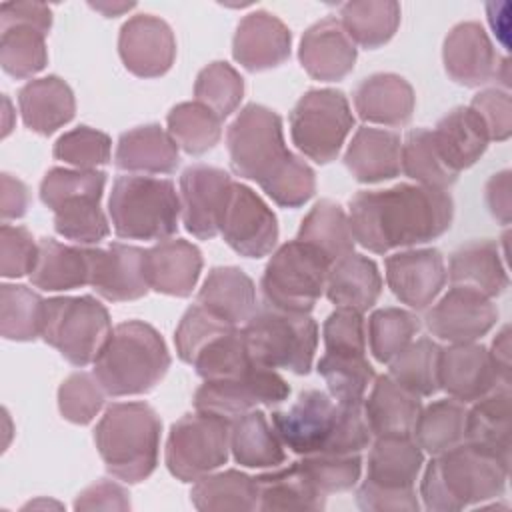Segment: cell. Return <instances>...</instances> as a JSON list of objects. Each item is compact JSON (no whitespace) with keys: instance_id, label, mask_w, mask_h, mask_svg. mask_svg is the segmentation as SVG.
Returning <instances> with one entry per match:
<instances>
[{"instance_id":"obj_34","label":"cell","mask_w":512,"mask_h":512,"mask_svg":"<svg viewBox=\"0 0 512 512\" xmlns=\"http://www.w3.org/2000/svg\"><path fill=\"white\" fill-rule=\"evenodd\" d=\"M198 304L234 326L246 324L258 310L254 282L236 266L212 268L198 292Z\"/></svg>"},{"instance_id":"obj_52","label":"cell","mask_w":512,"mask_h":512,"mask_svg":"<svg viewBox=\"0 0 512 512\" xmlns=\"http://www.w3.org/2000/svg\"><path fill=\"white\" fill-rule=\"evenodd\" d=\"M194 98L220 118H226L244 98V78L228 62L216 60L198 72Z\"/></svg>"},{"instance_id":"obj_43","label":"cell","mask_w":512,"mask_h":512,"mask_svg":"<svg viewBox=\"0 0 512 512\" xmlns=\"http://www.w3.org/2000/svg\"><path fill=\"white\" fill-rule=\"evenodd\" d=\"M298 240L316 248L332 262L354 252V236L344 208L332 200L316 202L304 216Z\"/></svg>"},{"instance_id":"obj_29","label":"cell","mask_w":512,"mask_h":512,"mask_svg":"<svg viewBox=\"0 0 512 512\" xmlns=\"http://www.w3.org/2000/svg\"><path fill=\"white\" fill-rule=\"evenodd\" d=\"M402 142L392 130L362 126L346 148L344 164L354 180L376 184L392 180L402 170Z\"/></svg>"},{"instance_id":"obj_56","label":"cell","mask_w":512,"mask_h":512,"mask_svg":"<svg viewBox=\"0 0 512 512\" xmlns=\"http://www.w3.org/2000/svg\"><path fill=\"white\" fill-rule=\"evenodd\" d=\"M40 246L24 226L2 224L0 228V274L4 278L30 276L36 268Z\"/></svg>"},{"instance_id":"obj_15","label":"cell","mask_w":512,"mask_h":512,"mask_svg":"<svg viewBox=\"0 0 512 512\" xmlns=\"http://www.w3.org/2000/svg\"><path fill=\"white\" fill-rule=\"evenodd\" d=\"M230 454V420L196 410L172 424L164 462L180 482H196L226 464Z\"/></svg>"},{"instance_id":"obj_31","label":"cell","mask_w":512,"mask_h":512,"mask_svg":"<svg viewBox=\"0 0 512 512\" xmlns=\"http://www.w3.org/2000/svg\"><path fill=\"white\" fill-rule=\"evenodd\" d=\"M180 164L178 144L158 124H146L120 134L114 166L124 172L172 174Z\"/></svg>"},{"instance_id":"obj_57","label":"cell","mask_w":512,"mask_h":512,"mask_svg":"<svg viewBox=\"0 0 512 512\" xmlns=\"http://www.w3.org/2000/svg\"><path fill=\"white\" fill-rule=\"evenodd\" d=\"M324 348L332 354H366V324L362 312L336 308L322 326Z\"/></svg>"},{"instance_id":"obj_23","label":"cell","mask_w":512,"mask_h":512,"mask_svg":"<svg viewBox=\"0 0 512 512\" xmlns=\"http://www.w3.org/2000/svg\"><path fill=\"white\" fill-rule=\"evenodd\" d=\"M438 384L450 398L466 404L508 382L500 378L488 348L476 342H464L442 348Z\"/></svg>"},{"instance_id":"obj_14","label":"cell","mask_w":512,"mask_h":512,"mask_svg":"<svg viewBox=\"0 0 512 512\" xmlns=\"http://www.w3.org/2000/svg\"><path fill=\"white\" fill-rule=\"evenodd\" d=\"M354 126L344 92L334 88L308 90L290 112V136L294 146L316 164L336 160Z\"/></svg>"},{"instance_id":"obj_58","label":"cell","mask_w":512,"mask_h":512,"mask_svg":"<svg viewBox=\"0 0 512 512\" xmlns=\"http://www.w3.org/2000/svg\"><path fill=\"white\" fill-rule=\"evenodd\" d=\"M470 108L478 114L482 120L488 138L494 142H504L512 134V106H510V94L500 88H488L478 92Z\"/></svg>"},{"instance_id":"obj_3","label":"cell","mask_w":512,"mask_h":512,"mask_svg":"<svg viewBox=\"0 0 512 512\" xmlns=\"http://www.w3.org/2000/svg\"><path fill=\"white\" fill-rule=\"evenodd\" d=\"M272 428L294 454H360L372 444L364 404H340L322 390H304L288 410L272 412Z\"/></svg>"},{"instance_id":"obj_7","label":"cell","mask_w":512,"mask_h":512,"mask_svg":"<svg viewBox=\"0 0 512 512\" xmlns=\"http://www.w3.org/2000/svg\"><path fill=\"white\" fill-rule=\"evenodd\" d=\"M106 172L52 168L40 182V200L54 214V230L82 246L98 244L110 234L100 208Z\"/></svg>"},{"instance_id":"obj_33","label":"cell","mask_w":512,"mask_h":512,"mask_svg":"<svg viewBox=\"0 0 512 512\" xmlns=\"http://www.w3.org/2000/svg\"><path fill=\"white\" fill-rule=\"evenodd\" d=\"M324 292L338 308H350L364 314L380 298L382 276L374 260L358 252H350L332 262Z\"/></svg>"},{"instance_id":"obj_10","label":"cell","mask_w":512,"mask_h":512,"mask_svg":"<svg viewBox=\"0 0 512 512\" xmlns=\"http://www.w3.org/2000/svg\"><path fill=\"white\" fill-rule=\"evenodd\" d=\"M244 344L256 366L308 374L318 346V324L310 314L264 306L242 328Z\"/></svg>"},{"instance_id":"obj_39","label":"cell","mask_w":512,"mask_h":512,"mask_svg":"<svg viewBox=\"0 0 512 512\" xmlns=\"http://www.w3.org/2000/svg\"><path fill=\"white\" fill-rule=\"evenodd\" d=\"M258 488V510H322L326 494L308 478L298 462L264 472L254 478Z\"/></svg>"},{"instance_id":"obj_36","label":"cell","mask_w":512,"mask_h":512,"mask_svg":"<svg viewBox=\"0 0 512 512\" xmlns=\"http://www.w3.org/2000/svg\"><path fill=\"white\" fill-rule=\"evenodd\" d=\"M510 432H512L510 384H500L486 396L474 400V406L466 412L464 442H470L504 460H510Z\"/></svg>"},{"instance_id":"obj_12","label":"cell","mask_w":512,"mask_h":512,"mask_svg":"<svg viewBox=\"0 0 512 512\" xmlns=\"http://www.w3.org/2000/svg\"><path fill=\"white\" fill-rule=\"evenodd\" d=\"M110 332V314L92 296H56L44 300L40 338L74 366L94 364Z\"/></svg>"},{"instance_id":"obj_40","label":"cell","mask_w":512,"mask_h":512,"mask_svg":"<svg viewBox=\"0 0 512 512\" xmlns=\"http://www.w3.org/2000/svg\"><path fill=\"white\" fill-rule=\"evenodd\" d=\"M262 410H250L230 422V452L244 468H276L286 452Z\"/></svg>"},{"instance_id":"obj_27","label":"cell","mask_w":512,"mask_h":512,"mask_svg":"<svg viewBox=\"0 0 512 512\" xmlns=\"http://www.w3.org/2000/svg\"><path fill=\"white\" fill-rule=\"evenodd\" d=\"M352 100L364 122L382 126H406L416 108L412 86L392 72H378L364 78L354 88Z\"/></svg>"},{"instance_id":"obj_48","label":"cell","mask_w":512,"mask_h":512,"mask_svg":"<svg viewBox=\"0 0 512 512\" xmlns=\"http://www.w3.org/2000/svg\"><path fill=\"white\" fill-rule=\"evenodd\" d=\"M316 370L324 378L330 396L340 404H364L366 390L376 378L366 354L326 352Z\"/></svg>"},{"instance_id":"obj_21","label":"cell","mask_w":512,"mask_h":512,"mask_svg":"<svg viewBox=\"0 0 512 512\" xmlns=\"http://www.w3.org/2000/svg\"><path fill=\"white\" fill-rule=\"evenodd\" d=\"M386 284L412 310H426L446 284L444 256L436 248H414L386 258Z\"/></svg>"},{"instance_id":"obj_42","label":"cell","mask_w":512,"mask_h":512,"mask_svg":"<svg viewBox=\"0 0 512 512\" xmlns=\"http://www.w3.org/2000/svg\"><path fill=\"white\" fill-rule=\"evenodd\" d=\"M190 500L202 512H250L258 510V488L256 480L240 470L210 472L194 482Z\"/></svg>"},{"instance_id":"obj_20","label":"cell","mask_w":512,"mask_h":512,"mask_svg":"<svg viewBox=\"0 0 512 512\" xmlns=\"http://www.w3.org/2000/svg\"><path fill=\"white\" fill-rule=\"evenodd\" d=\"M118 54L126 70L134 76L158 78L164 76L176 60V38L162 18L136 14L120 28Z\"/></svg>"},{"instance_id":"obj_37","label":"cell","mask_w":512,"mask_h":512,"mask_svg":"<svg viewBox=\"0 0 512 512\" xmlns=\"http://www.w3.org/2000/svg\"><path fill=\"white\" fill-rule=\"evenodd\" d=\"M432 136L442 158L454 172L474 166L490 142L482 120L470 106L452 108L438 120Z\"/></svg>"},{"instance_id":"obj_32","label":"cell","mask_w":512,"mask_h":512,"mask_svg":"<svg viewBox=\"0 0 512 512\" xmlns=\"http://www.w3.org/2000/svg\"><path fill=\"white\" fill-rule=\"evenodd\" d=\"M420 410V398L388 374L376 376L368 398H364V416L372 436H412Z\"/></svg>"},{"instance_id":"obj_26","label":"cell","mask_w":512,"mask_h":512,"mask_svg":"<svg viewBox=\"0 0 512 512\" xmlns=\"http://www.w3.org/2000/svg\"><path fill=\"white\" fill-rule=\"evenodd\" d=\"M444 70L460 86L478 88L492 78L498 70V54L478 22L456 24L442 46Z\"/></svg>"},{"instance_id":"obj_4","label":"cell","mask_w":512,"mask_h":512,"mask_svg":"<svg viewBox=\"0 0 512 512\" xmlns=\"http://www.w3.org/2000/svg\"><path fill=\"white\" fill-rule=\"evenodd\" d=\"M510 460L470 442L436 454L424 470L420 496L426 510L458 512L500 498L506 490Z\"/></svg>"},{"instance_id":"obj_30","label":"cell","mask_w":512,"mask_h":512,"mask_svg":"<svg viewBox=\"0 0 512 512\" xmlns=\"http://www.w3.org/2000/svg\"><path fill=\"white\" fill-rule=\"evenodd\" d=\"M18 108L28 130L50 136L74 118L76 100L72 88L50 74L26 82L18 92Z\"/></svg>"},{"instance_id":"obj_60","label":"cell","mask_w":512,"mask_h":512,"mask_svg":"<svg viewBox=\"0 0 512 512\" xmlns=\"http://www.w3.org/2000/svg\"><path fill=\"white\" fill-rule=\"evenodd\" d=\"M14 24H28L44 34L52 28V10L42 2H4L0 4V30L14 26Z\"/></svg>"},{"instance_id":"obj_44","label":"cell","mask_w":512,"mask_h":512,"mask_svg":"<svg viewBox=\"0 0 512 512\" xmlns=\"http://www.w3.org/2000/svg\"><path fill=\"white\" fill-rule=\"evenodd\" d=\"M466 412L468 408L464 402L446 398L436 400L420 410L416 420L412 438L432 456L446 452L464 442V428H466Z\"/></svg>"},{"instance_id":"obj_45","label":"cell","mask_w":512,"mask_h":512,"mask_svg":"<svg viewBox=\"0 0 512 512\" xmlns=\"http://www.w3.org/2000/svg\"><path fill=\"white\" fill-rule=\"evenodd\" d=\"M168 134L190 156L212 150L222 136V118L200 102H180L168 116Z\"/></svg>"},{"instance_id":"obj_47","label":"cell","mask_w":512,"mask_h":512,"mask_svg":"<svg viewBox=\"0 0 512 512\" xmlns=\"http://www.w3.org/2000/svg\"><path fill=\"white\" fill-rule=\"evenodd\" d=\"M440 352H442V346H438L434 340L418 338L388 362L390 366L388 376L418 398L432 396L440 390V384H438Z\"/></svg>"},{"instance_id":"obj_28","label":"cell","mask_w":512,"mask_h":512,"mask_svg":"<svg viewBox=\"0 0 512 512\" xmlns=\"http://www.w3.org/2000/svg\"><path fill=\"white\" fill-rule=\"evenodd\" d=\"M202 272V252L188 240H160L146 250V276L150 290L186 298Z\"/></svg>"},{"instance_id":"obj_11","label":"cell","mask_w":512,"mask_h":512,"mask_svg":"<svg viewBox=\"0 0 512 512\" xmlns=\"http://www.w3.org/2000/svg\"><path fill=\"white\" fill-rule=\"evenodd\" d=\"M174 344L178 358L204 380L236 376L254 366L242 328L214 316L200 304L190 306L180 318Z\"/></svg>"},{"instance_id":"obj_5","label":"cell","mask_w":512,"mask_h":512,"mask_svg":"<svg viewBox=\"0 0 512 512\" xmlns=\"http://www.w3.org/2000/svg\"><path fill=\"white\" fill-rule=\"evenodd\" d=\"M168 368L170 352L160 332L142 320H128L112 328L92 374L108 396H138L154 390Z\"/></svg>"},{"instance_id":"obj_2","label":"cell","mask_w":512,"mask_h":512,"mask_svg":"<svg viewBox=\"0 0 512 512\" xmlns=\"http://www.w3.org/2000/svg\"><path fill=\"white\" fill-rule=\"evenodd\" d=\"M232 170L256 182L278 206L300 208L316 192L314 170L286 148L282 118L268 106L246 104L226 130Z\"/></svg>"},{"instance_id":"obj_49","label":"cell","mask_w":512,"mask_h":512,"mask_svg":"<svg viewBox=\"0 0 512 512\" xmlns=\"http://www.w3.org/2000/svg\"><path fill=\"white\" fill-rule=\"evenodd\" d=\"M44 298L24 284L0 286V334L6 340L30 342L40 336Z\"/></svg>"},{"instance_id":"obj_19","label":"cell","mask_w":512,"mask_h":512,"mask_svg":"<svg viewBox=\"0 0 512 512\" xmlns=\"http://www.w3.org/2000/svg\"><path fill=\"white\" fill-rule=\"evenodd\" d=\"M498 320V308L470 288L452 286L426 314V328L448 344L476 342L486 336Z\"/></svg>"},{"instance_id":"obj_38","label":"cell","mask_w":512,"mask_h":512,"mask_svg":"<svg viewBox=\"0 0 512 512\" xmlns=\"http://www.w3.org/2000/svg\"><path fill=\"white\" fill-rule=\"evenodd\" d=\"M38 246V262L30 274V282L36 288L62 292L90 286L92 248L62 244L54 238H42Z\"/></svg>"},{"instance_id":"obj_62","label":"cell","mask_w":512,"mask_h":512,"mask_svg":"<svg viewBox=\"0 0 512 512\" xmlns=\"http://www.w3.org/2000/svg\"><path fill=\"white\" fill-rule=\"evenodd\" d=\"M486 204L490 214L500 222V224H510V214H512V204H510V170H502L494 174L486 182Z\"/></svg>"},{"instance_id":"obj_53","label":"cell","mask_w":512,"mask_h":512,"mask_svg":"<svg viewBox=\"0 0 512 512\" xmlns=\"http://www.w3.org/2000/svg\"><path fill=\"white\" fill-rule=\"evenodd\" d=\"M110 152V136L90 126H78L74 130L64 132L52 148L56 160H62L64 164H70L80 170H96L98 166L108 164Z\"/></svg>"},{"instance_id":"obj_22","label":"cell","mask_w":512,"mask_h":512,"mask_svg":"<svg viewBox=\"0 0 512 512\" xmlns=\"http://www.w3.org/2000/svg\"><path fill=\"white\" fill-rule=\"evenodd\" d=\"M90 286L108 302H130L148 294L146 250L122 242L92 248Z\"/></svg>"},{"instance_id":"obj_46","label":"cell","mask_w":512,"mask_h":512,"mask_svg":"<svg viewBox=\"0 0 512 512\" xmlns=\"http://www.w3.org/2000/svg\"><path fill=\"white\" fill-rule=\"evenodd\" d=\"M402 172L416 180L420 186L448 190L456 180L458 172H454L446 160L442 158L432 130L414 128L406 134L402 144Z\"/></svg>"},{"instance_id":"obj_59","label":"cell","mask_w":512,"mask_h":512,"mask_svg":"<svg viewBox=\"0 0 512 512\" xmlns=\"http://www.w3.org/2000/svg\"><path fill=\"white\" fill-rule=\"evenodd\" d=\"M130 506L128 490L106 478L84 488L74 500V510H130Z\"/></svg>"},{"instance_id":"obj_41","label":"cell","mask_w":512,"mask_h":512,"mask_svg":"<svg viewBox=\"0 0 512 512\" xmlns=\"http://www.w3.org/2000/svg\"><path fill=\"white\" fill-rule=\"evenodd\" d=\"M400 16V4L394 0H358L342 4L338 20L354 44L376 50L392 40Z\"/></svg>"},{"instance_id":"obj_63","label":"cell","mask_w":512,"mask_h":512,"mask_svg":"<svg viewBox=\"0 0 512 512\" xmlns=\"http://www.w3.org/2000/svg\"><path fill=\"white\" fill-rule=\"evenodd\" d=\"M488 352H490V358H492L500 378L510 384V374H512V368H510V326H504L496 334Z\"/></svg>"},{"instance_id":"obj_51","label":"cell","mask_w":512,"mask_h":512,"mask_svg":"<svg viewBox=\"0 0 512 512\" xmlns=\"http://www.w3.org/2000/svg\"><path fill=\"white\" fill-rule=\"evenodd\" d=\"M420 320L416 314L402 308H380L368 318V344L372 356L380 364H388L398 356L418 334Z\"/></svg>"},{"instance_id":"obj_6","label":"cell","mask_w":512,"mask_h":512,"mask_svg":"<svg viewBox=\"0 0 512 512\" xmlns=\"http://www.w3.org/2000/svg\"><path fill=\"white\" fill-rule=\"evenodd\" d=\"M162 422L146 402H114L94 428L106 470L126 484L146 480L158 466Z\"/></svg>"},{"instance_id":"obj_54","label":"cell","mask_w":512,"mask_h":512,"mask_svg":"<svg viewBox=\"0 0 512 512\" xmlns=\"http://www.w3.org/2000/svg\"><path fill=\"white\" fill-rule=\"evenodd\" d=\"M298 464L326 496L352 490L362 474L360 454H310Z\"/></svg>"},{"instance_id":"obj_50","label":"cell","mask_w":512,"mask_h":512,"mask_svg":"<svg viewBox=\"0 0 512 512\" xmlns=\"http://www.w3.org/2000/svg\"><path fill=\"white\" fill-rule=\"evenodd\" d=\"M0 64L2 70L16 80L32 78L48 64L46 34L28 24L2 28Z\"/></svg>"},{"instance_id":"obj_25","label":"cell","mask_w":512,"mask_h":512,"mask_svg":"<svg viewBox=\"0 0 512 512\" xmlns=\"http://www.w3.org/2000/svg\"><path fill=\"white\" fill-rule=\"evenodd\" d=\"M356 56V44L334 16L314 22L302 34L298 48L302 68L320 82H336L348 76L356 64Z\"/></svg>"},{"instance_id":"obj_17","label":"cell","mask_w":512,"mask_h":512,"mask_svg":"<svg viewBox=\"0 0 512 512\" xmlns=\"http://www.w3.org/2000/svg\"><path fill=\"white\" fill-rule=\"evenodd\" d=\"M220 234L240 256L262 258L278 242V220L272 208L250 186L234 182Z\"/></svg>"},{"instance_id":"obj_61","label":"cell","mask_w":512,"mask_h":512,"mask_svg":"<svg viewBox=\"0 0 512 512\" xmlns=\"http://www.w3.org/2000/svg\"><path fill=\"white\" fill-rule=\"evenodd\" d=\"M30 194L22 180L4 172L0 176V214L2 220H16L28 212Z\"/></svg>"},{"instance_id":"obj_18","label":"cell","mask_w":512,"mask_h":512,"mask_svg":"<svg viewBox=\"0 0 512 512\" xmlns=\"http://www.w3.org/2000/svg\"><path fill=\"white\" fill-rule=\"evenodd\" d=\"M234 180L222 168L192 164L180 176V206L186 230L210 240L220 234L224 210L230 200Z\"/></svg>"},{"instance_id":"obj_13","label":"cell","mask_w":512,"mask_h":512,"mask_svg":"<svg viewBox=\"0 0 512 512\" xmlns=\"http://www.w3.org/2000/svg\"><path fill=\"white\" fill-rule=\"evenodd\" d=\"M330 260L302 240L282 244L268 260L260 288L268 306L310 314L326 290Z\"/></svg>"},{"instance_id":"obj_16","label":"cell","mask_w":512,"mask_h":512,"mask_svg":"<svg viewBox=\"0 0 512 512\" xmlns=\"http://www.w3.org/2000/svg\"><path fill=\"white\" fill-rule=\"evenodd\" d=\"M288 396L290 386L276 370L254 364L236 376L204 380L194 394V408L232 422L258 406L282 404Z\"/></svg>"},{"instance_id":"obj_64","label":"cell","mask_w":512,"mask_h":512,"mask_svg":"<svg viewBox=\"0 0 512 512\" xmlns=\"http://www.w3.org/2000/svg\"><path fill=\"white\" fill-rule=\"evenodd\" d=\"M136 4L134 2H90V8L98 10L106 18H116L128 10H132Z\"/></svg>"},{"instance_id":"obj_8","label":"cell","mask_w":512,"mask_h":512,"mask_svg":"<svg viewBox=\"0 0 512 512\" xmlns=\"http://www.w3.org/2000/svg\"><path fill=\"white\" fill-rule=\"evenodd\" d=\"M108 214L118 238L164 240L178 230L180 194L168 178L118 176L108 198Z\"/></svg>"},{"instance_id":"obj_9","label":"cell","mask_w":512,"mask_h":512,"mask_svg":"<svg viewBox=\"0 0 512 512\" xmlns=\"http://www.w3.org/2000/svg\"><path fill=\"white\" fill-rule=\"evenodd\" d=\"M422 464L424 452L412 436H376L356 504L368 512H416L420 502L414 484Z\"/></svg>"},{"instance_id":"obj_1","label":"cell","mask_w":512,"mask_h":512,"mask_svg":"<svg viewBox=\"0 0 512 512\" xmlns=\"http://www.w3.org/2000/svg\"><path fill=\"white\" fill-rule=\"evenodd\" d=\"M452 218V196L420 184L360 190L348 204L354 242L374 254L436 240L452 226Z\"/></svg>"},{"instance_id":"obj_55","label":"cell","mask_w":512,"mask_h":512,"mask_svg":"<svg viewBox=\"0 0 512 512\" xmlns=\"http://www.w3.org/2000/svg\"><path fill=\"white\" fill-rule=\"evenodd\" d=\"M104 388L94 374L74 372L58 388V408L72 424H90L104 406Z\"/></svg>"},{"instance_id":"obj_24","label":"cell","mask_w":512,"mask_h":512,"mask_svg":"<svg viewBox=\"0 0 512 512\" xmlns=\"http://www.w3.org/2000/svg\"><path fill=\"white\" fill-rule=\"evenodd\" d=\"M290 48L292 34L288 26L266 10L246 14L232 40V56L248 72L278 68L290 58Z\"/></svg>"},{"instance_id":"obj_35","label":"cell","mask_w":512,"mask_h":512,"mask_svg":"<svg viewBox=\"0 0 512 512\" xmlns=\"http://www.w3.org/2000/svg\"><path fill=\"white\" fill-rule=\"evenodd\" d=\"M448 278L452 286L470 288L486 298H496L508 288V272L498 244L476 240L460 246L450 256Z\"/></svg>"}]
</instances>
